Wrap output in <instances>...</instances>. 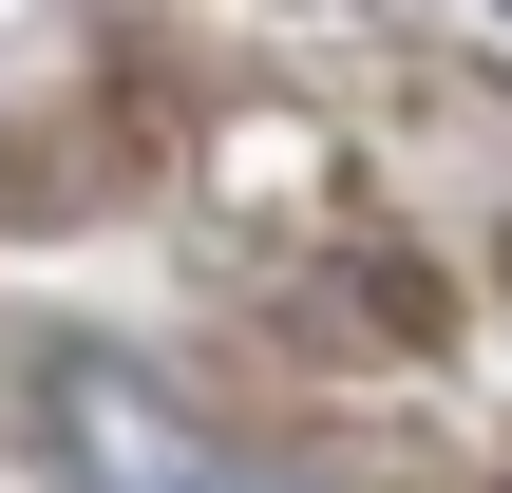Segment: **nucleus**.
Segmentation results:
<instances>
[{
    "label": "nucleus",
    "mask_w": 512,
    "mask_h": 493,
    "mask_svg": "<svg viewBox=\"0 0 512 493\" xmlns=\"http://www.w3.org/2000/svg\"><path fill=\"white\" fill-rule=\"evenodd\" d=\"M38 437H57V475H76V493H266L190 399H171V380H133L114 342H57V361H38Z\"/></svg>",
    "instance_id": "obj_1"
}]
</instances>
